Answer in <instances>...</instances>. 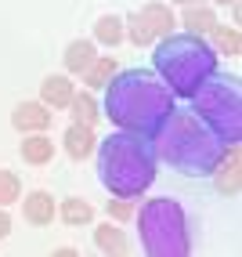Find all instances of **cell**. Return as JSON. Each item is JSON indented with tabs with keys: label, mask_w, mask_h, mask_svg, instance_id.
<instances>
[{
	"label": "cell",
	"mask_w": 242,
	"mask_h": 257,
	"mask_svg": "<svg viewBox=\"0 0 242 257\" xmlns=\"http://www.w3.org/2000/svg\"><path fill=\"white\" fill-rule=\"evenodd\" d=\"M19 152H22V160H26L29 167H44V163L55 160V142H51L44 131H40V134H26Z\"/></svg>",
	"instance_id": "obj_15"
},
{
	"label": "cell",
	"mask_w": 242,
	"mask_h": 257,
	"mask_svg": "<svg viewBox=\"0 0 242 257\" xmlns=\"http://www.w3.org/2000/svg\"><path fill=\"white\" fill-rule=\"evenodd\" d=\"M213 4H220V8H231V4H238V0H213Z\"/></svg>",
	"instance_id": "obj_25"
},
{
	"label": "cell",
	"mask_w": 242,
	"mask_h": 257,
	"mask_svg": "<svg viewBox=\"0 0 242 257\" xmlns=\"http://www.w3.org/2000/svg\"><path fill=\"white\" fill-rule=\"evenodd\" d=\"M4 235H11V214H8V207H0V239Z\"/></svg>",
	"instance_id": "obj_24"
},
{
	"label": "cell",
	"mask_w": 242,
	"mask_h": 257,
	"mask_svg": "<svg viewBox=\"0 0 242 257\" xmlns=\"http://www.w3.org/2000/svg\"><path fill=\"white\" fill-rule=\"evenodd\" d=\"M192 112L217 134L220 145H238L242 138V91L235 76L213 73L192 94Z\"/></svg>",
	"instance_id": "obj_6"
},
{
	"label": "cell",
	"mask_w": 242,
	"mask_h": 257,
	"mask_svg": "<svg viewBox=\"0 0 242 257\" xmlns=\"http://www.w3.org/2000/svg\"><path fill=\"white\" fill-rule=\"evenodd\" d=\"M105 214H109L112 221H134L137 203H134V199H127V196H112V199L105 203Z\"/></svg>",
	"instance_id": "obj_23"
},
{
	"label": "cell",
	"mask_w": 242,
	"mask_h": 257,
	"mask_svg": "<svg viewBox=\"0 0 242 257\" xmlns=\"http://www.w3.org/2000/svg\"><path fill=\"white\" fill-rule=\"evenodd\" d=\"M155 149L148 138L130 131L109 134L98 145V178L109 188V196L141 199L155 181Z\"/></svg>",
	"instance_id": "obj_3"
},
{
	"label": "cell",
	"mask_w": 242,
	"mask_h": 257,
	"mask_svg": "<svg viewBox=\"0 0 242 257\" xmlns=\"http://www.w3.org/2000/svg\"><path fill=\"white\" fill-rule=\"evenodd\" d=\"M94 246L101 250V253H116V257H123V253H130V243H127V235L119 232V221H105V225H98L94 228Z\"/></svg>",
	"instance_id": "obj_14"
},
{
	"label": "cell",
	"mask_w": 242,
	"mask_h": 257,
	"mask_svg": "<svg viewBox=\"0 0 242 257\" xmlns=\"http://www.w3.org/2000/svg\"><path fill=\"white\" fill-rule=\"evenodd\" d=\"M210 37H213L210 47L220 51V55H228V58H235L238 51H242V37H238V29H235V26H220V22H217V26L210 29Z\"/></svg>",
	"instance_id": "obj_20"
},
{
	"label": "cell",
	"mask_w": 242,
	"mask_h": 257,
	"mask_svg": "<svg viewBox=\"0 0 242 257\" xmlns=\"http://www.w3.org/2000/svg\"><path fill=\"white\" fill-rule=\"evenodd\" d=\"M170 109H174V94L148 69L112 73V80L105 83V116L119 131L141 134V138L152 142L159 127L166 123Z\"/></svg>",
	"instance_id": "obj_1"
},
{
	"label": "cell",
	"mask_w": 242,
	"mask_h": 257,
	"mask_svg": "<svg viewBox=\"0 0 242 257\" xmlns=\"http://www.w3.org/2000/svg\"><path fill=\"white\" fill-rule=\"evenodd\" d=\"M170 4H184L188 8V4H199V0H170Z\"/></svg>",
	"instance_id": "obj_26"
},
{
	"label": "cell",
	"mask_w": 242,
	"mask_h": 257,
	"mask_svg": "<svg viewBox=\"0 0 242 257\" xmlns=\"http://www.w3.org/2000/svg\"><path fill=\"white\" fill-rule=\"evenodd\" d=\"M62 145H65V156L69 160H87L91 152L98 149V138H94V127H83V123H73L65 134H62Z\"/></svg>",
	"instance_id": "obj_10"
},
{
	"label": "cell",
	"mask_w": 242,
	"mask_h": 257,
	"mask_svg": "<svg viewBox=\"0 0 242 257\" xmlns=\"http://www.w3.org/2000/svg\"><path fill=\"white\" fill-rule=\"evenodd\" d=\"M127 40V29H123V19L119 15H101L94 22V44H105V47H116Z\"/></svg>",
	"instance_id": "obj_18"
},
{
	"label": "cell",
	"mask_w": 242,
	"mask_h": 257,
	"mask_svg": "<svg viewBox=\"0 0 242 257\" xmlns=\"http://www.w3.org/2000/svg\"><path fill=\"white\" fill-rule=\"evenodd\" d=\"M217 51L210 47L206 37L195 33H170V37L155 40L152 65L174 98H192L206 80L217 73Z\"/></svg>",
	"instance_id": "obj_4"
},
{
	"label": "cell",
	"mask_w": 242,
	"mask_h": 257,
	"mask_svg": "<svg viewBox=\"0 0 242 257\" xmlns=\"http://www.w3.org/2000/svg\"><path fill=\"white\" fill-rule=\"evenodd\" d=\"M73 94H76V87H73V80H69V76H47L40 83V101L47 109H69Z\"/></svg>",
	"instance_id": "obj_12"
},
{
	"label": "cell",
	"mask_w": 242,
	"mask_h": 257,
	"mask_svg": "<svg viewBox=\"0 0 242 257\" xmlns=\"http://www.w3.org/2000/svg\"><path fill=\"white\" fill-rule=\"evenodd\" d=\"M69 112H73V123H83V127H94L98 123V101H94V94L91 91H76L73 94V101H69Z\"/></svg>",
	"instance_id": "obj_19"
},
{
	"label": "cell",
	"mask_w": 242,
	"mask_h": 257,
	"mask_svg": "<svg viewBox=\"0 0 242 257\" xmlns=\"http://www.w3.org/2000/svg\"><path fill=\"white\" fill-rule=\"evenodd\" d=\"M152 149H155V160H163L174 174L210 178L228 145H220L217 134L206 127L192 109L174 105L170 116H166V123L159 127V134L152 138Z\"/></svg>",
	"instance_id": "obj_2"
},
{
	"label": "cell",
	"mask_w": 242,
	"mask_h": 257,
	"mask_svg": "<svg viewBox=\"0 0 242 257\" xmlns=\"http://www.w3.org/2000/svg\"><path fill=\"white\" fill-rule=\"evenodd\" d=\"M213 185L220 196H238V185H242V163H238V145H228L224 149L220 163L213 167Z\"/></svg>",
	"instance_id": "obj_9"
},
{
	"label": "cell",
	"mask_w": 242,
	"mask_h": 257,
	"mask_svg": "<svg viewBox=\"0 0 242 257\" xmlns=\"http://www.w3.org/2000/svg\"><path fill=\"white\" fill-rule=\"evenodd\" d=\"M51 123H55V109H47L44 101H22L11 112V127L22 131V134H40Z\"/></svg>",
	"instance_id": "obj_8"
},
{
	"label": "cell",
	"mask_w": 242,
	"mask_h": 257,
	"mask_svg": "<svg viewBox=\"0 0 242 257\" xmlns=\"http://www.w3.org/2000/svg\"><path fill=\"white\" fill-rule=\"evenodd\" d=\"M58 217L65 221V225L80 228V225H91V221H94V207L87 199H80V196H69V199L58 203Z\"/></svg>",
	"instance_id": "obj_17"
},
{
	"label": "cell",
	"mask_w": 242,
	"mask_h": 257,
	"mask_svg": "<svg viewBox=\"0 0 242 257\" xmlns=\"http://www.w3.org/2000/svg\"><path fill=\"white\" fill-rule=\"evenodd\" d=\"M112 73H116V58H98L91 69L83 73V83H87V87H105L112 80Z\"/></svg>",
	"instance_id": "obj_21"
},
{
	"label": "cell",
	"mask_w": 242,
	"mask_h": 257,
	"mask_svg": "<svg viewBox=\"0 0 242 257\" xmlns=\"http://www.w3.org/2000/svg\"><path fill=\"white\" fill-rule=\"evenodd\" d=\"M174 26H177L174 11H170V4H159V0H152V4L130 11L127 19H123L127 40L137 44V47H148V44H155V40L170 37V33H174Z\"/></svg>",
	"instance_id": "obj_7"
},
{
	"label": "cell",
	"mask_w": 242,
	"mask_h": 257,
	"mask_svg": "<svg viewBox=\"0 0 242 257\" xmlns=\"http://www.w3.org/2000/svg\"><path fill=\"white\" fill-rule=\"evenodd\" d=\"M181 26L184 33H195V37H210V29L217 26V11L206 8V4H188L181 15Z\"/></svg>",
	"instance_id": "obj_16"
},
{
	"label": "cell",
	"mask_w": 242,
	"mask_h": 257,
	"mask_svg": "<svg viewBox=\"0 0 242 257\" xmlns=\"http://www.w3.org/2000/svg\"><path fill=\"white\" fill-rule=\"evenodd\" d=\"M62 62H65V69L73 73V76H83V73H87L91 65L98 62L94 40H73V44L65 47V58H62Z\"/></svg>",
	"instance_id": "obj_13"
},
{
	"label": "cell",
	"mask_w": 242,
	"mask_h": 257,
	"mask_svg": "<svg viewBox=\"0 0 242 257\" xmlns=\"http://www.w3.org/2000/svg\"><path fill=\"white\" fill-rule=\"evenodd\" d=\"M22 196V181L15 170H0V207H8V203H19Z\"/></svg>",
	"instance_id": "obj_22"
},
{
	"label": "cell",
	"mask_w": 242,
	"mask_h": 257,
	"mask_svg": "<svg viewBox=\"0 0 242 257\" xmlns=\"http://www.w3.org/2000/svg\"><path fill=\"white\" fill-rule=\"evenodd\" d=\"M22 210H26V221H29V225H51L55 214H58V203H55V196H51V192L37 188V192H26Z\"/></svg>",
	"instance_id": "obj_11"
},
{
	"label": "cell",
	"mask_w": 242,
	"mask_h": 257,
	"mask_svg": "<svg viewBox=\"0 0 242 257\" xmlns=\"http://www.w3.org/2000/svg\"><path fill=\"white\" fill-rule=\"evenodd\" d=\"M137 228H141V250L152 257H184L192 250V228H188V214L177 199L155 196L141 203L134 214Z\"/></svg>",
	"instance_id": "obj_5"
}]
</instances>
